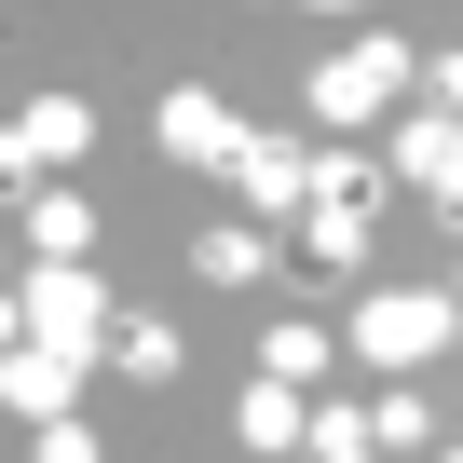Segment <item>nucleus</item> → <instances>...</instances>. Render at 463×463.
Instances as JSON below:
<instances>
[{"instance_id":"6ab92c4d","label":"nucleus","mask_w":463,"mask_h":463,"mask_svg":"<svg viewBox=\"0 0 463 463\" xmlns=\"http://www.w3.org/2000/svg\"><path fill=\"white\" fill-rule=\"evenodd\" d=\"M422 96H436V109H463V42H449V55H422Z\"/></svg>"},{"instance_id":"4468645a","label":"nucleus","mask_w":463,"mask_h":463,"mask_svg":"<svg viewBox=\"0 0 463 463\" xmlns=\"http://www.w3.org/2000/svg\"><path fill=\"white\" fill-rule=\"evenodd\" d=\"M300 422H314L300 382H246V409H232V436H246V449H300Z\"/></svg>"},{"instance_id":"2eb2a0df","label":"nucleus","mask_w":463,"mask_h":463,"mask_svg":"<svg viewBox=\"0 0 463 463\" xmlns=\"http://www.w3.org/2000/svg\"><path fill=\"white\" fill-rule=\"evenodd\" d=\"M300 449H314V463H382V436H368V409H354V395H314Z\"/></svg>"},{"instance_id":"423d86ee","label":"nucleus","mask_w":463,"mask_h":463,"mask_svg":"<svg viewBox=\"0 0 463 463\" xmlns=\"http://www.w3.org/2000/svg\"><path fill=\"white\" fill-rule=\"evenodd\" d=\"M82 382H96V354H69V341H14V354H0V409H14V422L82 409Z\"/></svg>"},{"instance_id":"412c9836","label":"nucleus","mask_w":463,"mask_h":463,"mask_svg":"<svg viewBox=\"0 0 463 463\" xmlns=\"http://www.w3.org/2000/svg\"><path fill=\"white\" fill-rule=\"evenodd\" d=\"M449 300H463V273H449Z\"/></svg>"},{"instance_id":"f3484780","label":"nucleus","mask_w":463,"mask_h":463,"mask_svg":"<svg viewBox=\"0 0 463 463\" xmlns=\"http://www.w3.org/2000/svg\"><path fill=\"white\" fill-rule=\"evenodd\" d=\"M28 463H96V422H82V409H55V422H28Z\"/></svg>"},{"instance_id":"9d476101","label":"nucleus","mask_w":463,"mask_h":463,"mask_svg":"<svg viewBox=\"0 0 463 463\" xmlns=\"http://www.w3.org/2000/svg\"><path fill=\"white\" fill-rule=\"evenodd\" d=\"M191 273H204V287H260V273H273V218H218V232H191Z\"/></svg>"},{"instance_id":"6e6552de","label":"nucleus","mask_w":463,"mask_h":463,"mask_svg":"<svg viewBox=\"0 0 463 463\" xmlns=\"http://www.w3.org/2000/svg\"><path fill=\"white\" fill-rule=\"evenodd\" d=\"M409 191H436L449 218H463V109H422V123H395V150H382Z\"/></svg>"},{"instance_id":"4be33fe9","label":"nucleus","mask_w":463,"mask_h":463,"mask_svg":"<svg viewBox=\"0 0 463 463\" xmlns=\"http://www.w3.org/2000/svg\"><path fill=\"white\" fill-rule=\"evenodd\" d=\"M436 463H463V449H436Z\"/></svg>"},{"instance_id":"7ed1b4c3","label":"nucleus","mask_w":463,"mask_h":463,"mask_svg":"<svg viewBox=\"0 0 463 463\" xmlns=\"http://www.w3.org/2000/svg\"><path fill=\"white\" fill-rule=\"evenodd\" d=\"M409 82H422V55H409L395 28H354V42H341V55L314 69V123H382V109H395Z\"/></svg>"},{"instance_id":"0eeeda50","label":"nucleus","mask_w":463,"mask_h":463,"mask_svg":"<svg viewBox=\"0 0 463 463\" xmlns=\"http://www.w3.org/2000/svg\"><path fill=\"white\" fill-rule=\"evenodd\" d=\"M300 177H314V150L246 123V150H232V191H246V218H273V232H287V218H300Z\"/></svg>"},{"instance_id":"aec40b11","label":"nucleus","mask_w":463,"mask_h":463,"mask_svg":"<svg viewBox=\"0 0 463 463\" xmlns=\"http://www.w3.org/2000/svg\"><path fill=\"white\" fill-rule=\"evenodd\" d=\"M327 14H354V0H327Z\"/></svg>"},{"instance_id":"9b49d317","label":"nucleus","mask_w":463,"mask_h":463,"mask_svg":"<svg viewBox=\"0 0 463 463\" xmlns=\"http://www.w3.org/2000/svg\"><path fill=\"white\" fill-rule=\"evenodd\" d=\"M14 218H28V260H82V246H96V204H82L69 177H42Z\"/></svg>"},{"instance_id":"ddd939ff","label":"nucleus","mask_w":463,"mask_h":463,"mask_svg":"<svg viewBox=\"0 0 463 463\" xmlns=\"http://www.w3.org/2000/svg\"><path fill=\"white\" fill-rule=\"evenodd\" d=\"M327 354H341V341H327L314 314H273V327H260V382H300V395H314V382H327Z\"/></svg>"},{"instance_id":"a211bd4d","label":"nucleus","mask_w":463,"mask_h":463,"mask_svg":"<svg viewBox=\"0 0 463 463\" xmlns=\"http://www.w3.org/2000/svg\"><path fill=\"white\" fill-rule=\"evenodd\" d=\"M28 191H42V150H28V137H0V204H28Z\"/></svg>"},{"instance_id":"dca6fc26","label":"nucleus","mask_w":463,"mask_h":463,"mask_svg":"<svg viewBox=\"0 0 463 463\" xmlns=\"http://www.w3.org/2000/svg\"><path fill=\"white\" fill-rule=\"evenodd\" d=\"M368 436H382V449H436V409H422L409 382H382V395H368Z\"/></svg>"},{"instance_id":"20e7f679","label":"nucleus","mask_w":463,"mask_h":463,"mask_svg":"<svg viewBox=\"0 0 463 463\" xmlns=\"http://www.w3.org/2000/svg\"><path fill=\"white\" fill-rule=\"evenodd\" d=\"M14 314H28V341H69V354H96V341H109V287H96L82 260H28Z\"/></svg>"},{"instance_id":"f03ea898","label":"nucleus","mask_w":463,"mask_h":463,"mask_svg":"<svg viewBox=\"0 0 463 463\" xmlns=\"http://www.w3.org/2000/svg\"><path fill=\"white\" fill-rule=\"evenodd\" d=\"M449 341H463V300H449V287H368L341 354H368L382 382H409V368H422V354H449Z\"/></svg>"},{"instance_id":"1a4fd4ad","label":"nucleus","mask_w":463,"mask_h":463,"mask_svg":"<svg viewBox=\"0 0 463 463\" xmlns=\"http://www.w3.org/2000/svg\"><path fill=\"white\" fill-rule=\"evenodd\" d=\"M96 368H123V382H177V368H191V341H177L164 314H109V341H96Z\"/></svg>"},{"instance_id":"5701e85b","label":"nucleus","mask_w":463,"mask_h":463,"mask_svg":"<svg viewBox=\"0 0 463 463\" xmlns=\"http://www.w3.org/2000/svg\"><path fill=\"white\" fill-rule=\"evenodd\" d=\"M0 287H14V273H0Z\"/></svg>"},{"instance_id":"f257e3e1","label":"nucleus","mask_w":463,"mask_h":463,"mask_svg":"<svg viewBox=\"0 0 463 463\" xmlns=\"http://www.w3.org/2000/svg\"><path fill=\"white\" fill-rule=\"evenodd\" d=\"M382 191H395V164H382V150H314V177H300V218H287L314 273H368Z\"/></svg>"},{"instance_id":"f8f14e48","label":"nucleus","mask_w":463,"mask_h":463,"mask_svg":"<svg viewBox=\"0 0 463 463\" xmlns=\"http://www.w3.org/2000/svg\"><path fill=\"white\" fill-rule=\"evenodd\" d=\"M14 137L42 150V177H69V164L96 150V109H82V96H28V109H14Z\"/></svg>"},{"instance_id":"39448f33","label":"nucleus","mask_w":463,"mask_h":463,"mask_svg":"<svg viewBox=\"0 0 463 463\" xmlns=\"http://www.w3.org/2000/svg\"><path fill=\"white\" fill-rule=\"evenodd\" d=\"M150 137H164V164H191V177H232V150H246V123H232V96H218V82H164Z\"/></svg>"}]
</instances>
